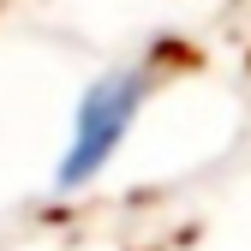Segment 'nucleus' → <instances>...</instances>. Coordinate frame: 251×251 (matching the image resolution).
<instances>
[{"instance_id":"obj_1","label":"nucleus","mask_w":251,"mask_h":251,"mask_svg":"<svg viewBox=\"0 0 251 251\" xmlns=\"http://www.w3.org/2000/svg\"><path fill=\"white\" fill-rule=\"evenodd\" d=\"M138 102H144V72H108V78H96L84 90L78 120H72V144H66V155H60V168H54L60 192H78V185H90L108 168L114 144L126 138V126L138 120Z\"/></svg>"}]
</instances>
